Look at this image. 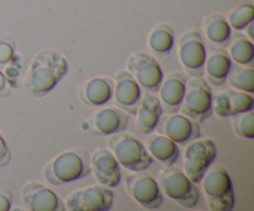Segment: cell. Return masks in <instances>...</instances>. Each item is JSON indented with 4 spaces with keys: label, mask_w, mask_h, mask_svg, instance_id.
I'll return each instance as SVG.
<instances>
[{
    "label": "cell",
    "mask_w": 254,
    "mask_h": 211,
    "mask_svg": "<svg viewBox=\"0 0 254 211\" xmlns=\"http://www.w3.org/2000/svg\"><path fill=\"white\" fill-rule=\"evenodd\" d=\"M128 123V113L118 107H106L98 109L87 119L86 129L98 137H106L126 131Z\"/></svg>",
    "instance_id": "13"
},
{
    "label": "cell",
    "mask_w": 254,
    "mask_h": 211,
    "mask_svg": "<svg viewBox=\"0 0 254 211\" xmlns=\"http://www.w3.org/2000/svg\"><path fill=\"white\" fill-rule=\"evenodd\" d=\"M113 97L118 108L134 116L141 98V89L128 70H122L116 76Z\"/></svg>",
    "instance_id": "17"
},
{
    "label": "cell",
    "mask_w": 254,
    "mask_h": 211,
    "mask_svg": "<svg viewBox=\"0 0 254 211\" xmlns=\"http://www.w3.org/2000/svg\"><path fill=\"white\" fill-rule=\"evenodd\" d=\"M200 184L211 211H231L235 209L236 195L232 179L223 166L211 164Z\"/></svg>",
    "instance_id": "3"
},
{
    "label": "cell",
    "mask_w": 254,
    "mask_h": 211,
    "mask_svg": "<svg viewBox=\"0 0 254 211\" xmlns=\"http://www.w3.org/2000/svg\"><path fill=\"white\" fill-rule=\"evenodd\" d=\"M228 55L235 64L241 66H252L254 60V45L251 39L243 35H235V40L231 42Z\"/></svg>",
    "instance_id": "25"
},
{
    "label": "cell",
    "mask_w": 254,
    "mask_h": 211,
    "mask_svg": "<svg viewBox=\"0 0 254 211\" xmlns=\"http://www.w3.org/2000/svg\"><path fill=\"white\" fill-rule=\"evenodd\" d=\"M68 72V61L61 52L45 49L37 52L30 64L25 81V92L41 98L49 94Z\"/></svg>",
    "instance_id": "1"
},
{
    "label": "cell",
    "mask_w": 254,
    "mask_h": 211,
    "mask_svg": "<svg viewBox=\"0 0 254 211\" xmlns=\"http://www.w3.org/2000/svg\"><path fill=\"white\" fill-rule=\"evenodd\" d=\"M179 111L198 123L212 116V91L205 78L193 76L188 78L185 96Z\"/></svg>",
    "instance_id": "6"
},
{
    "label": "cell",
    "mask_w": 254,
    "mask_h": 211,
    "mask_svg": "<svg viewBox=\"0 0 254 211\" xmlns=\"http://www.w3.org/2000/svg\"><path fill=\"white\" fill-rule=\"evenodd\" d=\"M158 184L161 193L178 203L181 208L193 209L200 203L201 194L197 184L191 181L180 168L166 166L159 173Z\"/></svg>",
    "instance_id": "5"
},
{
    "label": "cell",
    "mask_w": 254,
    "mask_h": 211,
    "mask_svg": "<svg viewBox=\"0 0 254 211\" xmlns=\"http://www.w3.org/2000/svg\"><path fill=\"white\" fill-rule=\"evenodd\" d=\"M232 64V60L225 49L211 46L207 50L203 66V74L208 84L216 87L225 84Z\"/></svg>",
    "instance_id": "20"
},
{
    "label": "cell",
    "mask_w": 254,
    "mask_h": 211,
    "mask_svg": "<svg viewBox=\"0 0 254 211\" xmlns=\"http://www.w3.org/2000/svg\"><path fill=\"white\" fill-rule=\"evenodd\" d=\"M161 121V119H160ZM160 133L170 138L176 144L189 143L193 139L200 138L201 129L198 126V122L189 118L183 113H170V116H166L161 122H159L156 128Z\"/></svg>",
    "instance_id": "14"
},
{
    "label": "cell",
    "mask_w": 254,
    "mask_h": 211,
    "mask_svg": "<svg viewBox=\"0 0 254 211\" xmlns=\"http://www.w3.org/2000/svg\"><path fill=\"white\" fill-rule=\"evenodd\" d=\"M188 77L181 72H171L165 76L159 87L161 106L166 113H176L180 109L186 91Z\"/></svg>",
    "instance_id": "18"
},
{
    "label": "cell",
    "mask_w": 254,
    "mask_h": 211,
    "mask_svg": "<svg viewBox=\"0 0 254 211\" xmlns=\"http://www.w3.org/2000/svg\"><path fill=\"white\" fill-rule=\"evenodd\" d=\"M21 201L31 211H64V201L49 186L30 180L21 189Z\"/></svg>",
    "instance_id": "12"
},
{
    "label": "cell",
    "mask_w": 254,
    "mask_h": 211,
    "mask_svg": "<svg viewBox=\"0 0 254 211\" xmlns=\"http://www.w3.org/2000/svg\"><path fill=\"white\" fill-rule=\"evenodd\" d=\"M231 29L237 31L245 30L251 22L254 21V6L252 4H241L230 12L227 17Z\"/></svg>",
    "instance_id": "27"
},
{
    "label": "cell",
    "mask_w": 254,
    "mask_h": 211,
    "mask_svg": "<svg viewBox=\"0 0 254 211\" xmlns=\"http://www.w3.org/2000/svg\"><path fill=\"white\" fill-rule=\"evenodd\" d=\"M179 59L190 76L202 77L207 49L198 31H188L179 40Z\"/></svg>",
    "instance_id": "11"
},
{
    "label": "cell",
    "mask_w": 254,
    "mask_h": 211,
    "mask_svg": "<svg viewBox=\"0 0 254 211\" xmlns=\"http://www.w3.org/2000/svg\"><path fill=\"white\" fill-rule=\"evenodd\" d=\"M11 161V150L0 132V168H5Z\"/></svg>",
    "instance_id": "30"
},
{
    "label": "cell",
    "mask_w": 254,
    "mask_h": 211,
    "mask_svg": "<svg viewBox=\"0 0 254 211\" xmlns=\"http://www.w3.org/2000/svg\"><path fill=\"white\" fill-rule=\"evenodd\" d=\"M164 109L159 97L153 92H146L141 96L135 112V124L141 134H150L155 131L156 126L163 117Z\"/></svg>",
    "instance_id": "19"
},
{
    "label": "cell",
    "mask_w": 254,
    "mask_h": 211,
    "mask_svg": "<svg viewBox=\"0 0 254 211\" xmlns=\"http://www.w3.org/2000/svg\"><path fill=\"white\" fill-rule=\"evenodd\" d=\"M15 41L10 36L0 39V66L10 65L15 60Z\"/></svg>",
    "instance_id": "29"
},
{
    "label": "cell",
    "mask_w": 254,
    "mask_h": 211,
    "mask_svg": "<svg viewBox=\"0 0 254 211\" xmlns=\"http://www.w3.org/2000/svg\"><path fill=\"white\" fill-rule=\"evenodd\" d=\"M91 171L101 185L113 189L121 184V165L108 148H97L92 153Z\"/></svg>",
    "instance_id": "16"
},
{
    "label": "cell",
    "mask_w": 254,
    "mask_h": 211,
    "mask_svg": "<svg viewBox=\"0 0 254 211\" xmlns=\"http://www.w3.org/2000/svg\"><path fill=\"white\" fill-rule=\"evenodd\" d=\"M226 81L233 89L254 93V70L251 66L232 64Z\"/></svg>",
    "instance_id": "26"
},
{
    "label": "cell",
    "mask_w": 254,
    "mask_h": 211,
    "mask_svg": "<svg viewBox=\"0 0 254 211\" xmlns=\"http://www.w3.org/2000/svg\"><path fill=\"white\" fill-rule=\"evenodd\" d=\"M12 196L9 190H0V211L11 210Z\"/></svg>",
    "instance_id": "31"
},
{
    "label": "cell",
    "mask_w": 254,
    "mask_h": 211,
    "mask_svg": "<svg viewBox=\"0 0 254 211\" xmlns=\"http://www.w3.org/2000/svg\"><path fill=\"white\" fill-rule=\"evenodd\" d=\"M126 188L135 203L146 210H156L164 203L158 180L145 170L131 171L126 176Z\"/></svg>",
    "instance_id": "8"
},
{
    "label": "cell",
    "mask_w": 254,
    "mask_h": 211,
    "mask_svg": "<svg viewBox=\"0 0 254 211\" xmlns=\"http://www.w3.org/2000/svg\"><path fill=\"white\" fill-rule=\"evenodd\" d=\"M217 156V146L210 138L191 141L184 150V173L195 184H200L203 174Z\"/></svg>",
    "instance_id": "7"
},
{
    "label": "cell",
    "mask_w": 254,
    "mask_h": 211,
    "mask_svg": "<svg viewBox=\"0 0 254 211\" xmlns=\"http://www.w3.org/2000/svg\"><path fill=\"white\" fill-rule=\"evenodd\" d=\"M146 149L149 154L153 156L155 160L161 163L165 166L175 165L180 158V149L179 144L171 141L166 136L160 133L151 134L148 137L145 143Z\"/></svg>",
    "instance_id": "21"
},
{
    "label": "cell",
    "mask_w": 254,
    "mask_h": 211,
    "mask_svg": "<svg viewBox=\"0 0 254 211\" xmlns=\"http://www.w3.org/2000/svg\"><path fill=\"white\" fill-rule=\"evenodd\" d=\"M114 204V191L104 185H91L72 191L64 201L68 211H108Z\"/></svg>",
    "instance_id": "9"
},
{
    "label": "cell",
    "mask_w": 254,
    "mask_h": 211,
    "mask_svg": "<svg viewBox=\"0 0 254 211\" xmlns=\"http://www.w3.org/2000/svg\"><path fill=\"white\" fill-rule=\"evenodd\" d=\"M10 91H11V86H10L9 81L4 72L0 71V98H5L9 96Z\"/></svg>",
    "instance_id": "32"
},
{
    "label": "cell",
    "mask_w": 254,
    "mask_h": 211,
    "mask_svg": "<svg viewBox=\"0 0 254 211\" xmlns=\"http://www.w3.org/2000/svg\"><path fill=\"white\" fill-rule=\"evenodd\" d=\"M108 149L119 165L129 171L146 170L154 164V158L149 154L145 144L126 131L112 134L108 139Z\"/></svg>",
    "instance_id": "4"
},
{
    "label": "cell",
    "mask_w": 254,
    "mask_h": 211,
    "mask_svg": "<svg viewBox=\"0 0 254 211\" xmlns=\"http://www.w3.org/2000/svg\"><path fill=\"white\" fill-rule=\"evenodd\" d=\"M114 81L109 77H92L82 88V98L88 106L101 107L113 98Z\"/></svg>",
    "instance_id": "22"
},
{
    "label": "cell",
    "mask_w": 254,
    "mask_h": 211,
    "mask_svg": "<svg viewBox=\"0 0 254 211\" xmlns=\"http://www.w3.org/2000/svg\"><path fill=\"white\" fill-rule=\"evenodd\" d=\"M233 131L242 138H254V113L253 111L236 114L232 117Z\"/></svg>",
    "instance_id": "28"
},
{
    "label": "cell",
    "mask_w": 254,
    "mask_h": 211,
    "mask_svg": "<svg viewBox=\"0 0 254 211\" xmlns=\"http://www.w3.org/2000/svg\"><path fill=\"white\" fill-rule=\"evenodd\" d=\"M205 34L213 45L223 46L230 41L232 29L223 15L212 14L205 19Z\"/></svg>",
    "instance_id": "24"
},
{
    "label": "cell",
    "mask_w": 254,
    "mask_h": 211,
    "mask_svg": "<svg viewBox=\"0 0 254 211\" xmlns=\"http://www.w3.org/2000/svg\"><path fill=\"white\" fill-rule=\"evenodd\" d=\"M253 27H254V21H253V22H251V24L248 25V26L246 27V29H245V32H247L248 37H250V39L252 40V41H253V39H254V34H253Z\"/></svg>",
    "instance_id": "33"
},
{
    "label": "cell",
    "mask_w": 254,
    "mask_h": 211,
    "mask_svg": "<svg viewBox=\"0 0 254 211\" xmlns=\"http://www.w3.org/2000/svg\"><path fill=\"white\" fill-rule=\"evenodd\" d=\"M175 45V32L169 24L154 27L148 36V46L155 56L168 59Z\"/></svg>",
    "instance_id": "23"
},
{
    "label": "cell",
    "mask_w": 254,
    "mask_h": 211,
    "mask_svg": "<svg viewBox=\"0 0 254 211\" xmlns=\"http://www.w3.org/2000/svg\"><path fill=\"white\" fill-rule=\"evenodd\" d=\"M91 173V155L82 148H72L57 154L44 169L51 185L61 186L86 178Z\"/></svg>",
    "instance_id": "2"
},
{
    "label": "cell",
    "mask_w": 254,
    "mask_h": 211,
    "mask_svg": "<svg viewBox=\"0 0 254 211\" xmlns=\"http://www.w3.org/2000/svg\"><path fill=\"white\" fill-rule=\"evenodd\" d=\"M127 69L133 74L139 86L153 93L159 91L164 73L160 64L153 55L145 51L133 52L127 61Z\"/></svg>",
    "instance_id": "10"
},
{
    "label": "cell",
    "mask_w": 254,
    "mask_h": 211,
    "mask_svg": "<svg viewBox=\"0 0 254 211\" xmlns=\"http://www.w3.org/2000/svg\"><path fill=\"white\" fill-rule=\"evenodd\" d=\"M254 98L251 93L238 89H225L212 94V113L220 118L253 111Z\"/></svg>",
    "instance_id": "15"
}]
</instances>
